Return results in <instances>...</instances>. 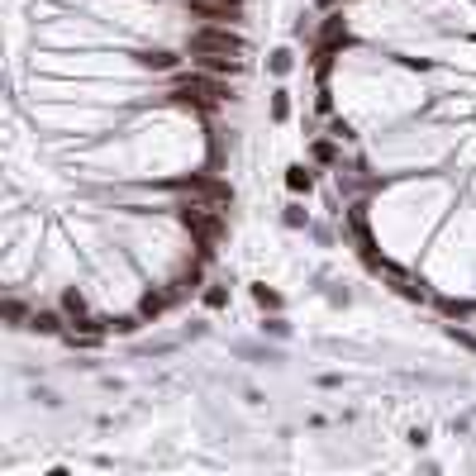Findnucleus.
Masks as SVG:
<instances>
[{
    "mask_svg": "<svg viewBox=\"0 0 476 476\" xmlns=\"http://www.w3.org/2000/svg\"><path fill=\"white\" fill-rule=\"evenodd\" d=\"M224 96H229V86L214 77V72H191V77H181L172 86V101L177 105H191V110H214Z\"/></svg>",
    "mask_w": 476,
    "mask_h": 476,
    "instance_id": "1",
    "label": "nucleus"
},
{
    "mask_svg": "<svg viewBox=\"0 0 476 476\" xmlns=\"http://www.w3.org/2000/svg\"><path fill=\"white\" fill-rule=\"evenodd\" d=\"M191 53H214V57H243L248 43L243 34H234L229 24H200L191 34Z\"/></svg>",
    "mask_w": 476,
    "mask_h": 476,
    "instance_id": "3",
    "label": "nucleus"
},
{
    "mask_svg": "<svg viewBox=\"0 0 476 476\" xmlns=\"http://www.w3.org/2000/svg\"><path fill=\"white\" fill-rule=\"evenodd\" d=\"M138 62H143V67H153V72H172V67H177V57H172V53H143Z\"/></svg>",
    "mask_w": 476,
    "mask_h": 476,
    "instance_id": "8",
    "label": "nucleus"
},
{
    "mask_svg": "<svg viewBox=\"0 0 476 476\" xmlns=\"http://www.w3.org/2000/svg\"><path fill=\"white\" fill-rule=\"evenodd\" d=\"M186 5H191V15H200L210 24H229L243 15V0H186Z\"/></svg>",
    "mask_w": 476,
    "mask_h": 476,
    "instance_id": "5",
    "label": "nucleus"
},
{
    "mask_svg": "<svg viewBox=\"0 0 476 476\" xmlns=\"http://www.w3.org/2000/svg\"><path fill=\"white\" fill-rule=\"evenodd\" d=\"M29 329H38V334H57V315H48V310H38V315L29 319Z\"/></svg>",
    "mask_w": 476,
    "mask_h": 476,
    "instance_id": "9",
    "label": "nucleus"
},
{
    "mask_svg": "<svg viewBox=\"0 0 476 476\" xmlns=\"http://www.w3.org/2000/svg\"><path fill=\"white\" fill-rule=\"evenodd\" d=\"M177 191L195 195V200H210V205H229L234 200V191L224 181H214V177H186V181H177Z\"/></svg>",
    "mask_w": 476,
    "mask_h": 476,
    "instance_id": "4",
    "label": "nucleus"
},
{
    "mask_svg": "<svg viewBox=\"0 0 476 476\" xmlns=\"http://www.w3.org/2000/svg\"><path fill=\"white\" fill-rule=\"evenodd\" d=\"M200 72H214V77H238L243 72V57H214V53H191Z\"/></svg>",
    "mask_w": 476,
    "mask_h": 476,
    "instance_id": "6",
    "label": "nucleus"
},
{
    "mask_svg": "<svg viewBox=\"0 0 476 476\" xmlns=\"http://www.w3.org/2000/svg\"><path fill=\"white\" fill-rule=\"evenodd\" d=\"M181 224L195 234V243H200L205 253H214V248L224 243V234H229V229H224V214L210 210V205H195V200L181 205Z\"/></svg>",
    "mask_w": 476,
    "mask_h": 476,
    "instance_id": "2",
    "label": "nucleus"
},
{
    "mask_svg": "<svg viewBox=\"0 0 476 476\" xmlns=\"http://www.w3.org/2000/svg\"><path fill=\"white\" fill-rule=\"evenodd\" d=\"M172 300H177V291H148L143 295V315H162Z\"/></svg>",
    "mask_w": 476,
    "mask_h": 476,
    "instance_id": "7",
    "label": "nucleus"
},
{
    "mask_svg": "<svg viewBox=\"0 0 476 476\" xmlns=\"http://www.w3.org/2000/svg\"><path fill=\"white\" fill-rule=\"evenodd\" d=\"M291 191H310V172L305 167H291Z\"/></svg>",
    "mask_w": 476,
    "mask_h": 476,
    "instance_id": "10",
    "label": "nucleus"
}]
</instances>
